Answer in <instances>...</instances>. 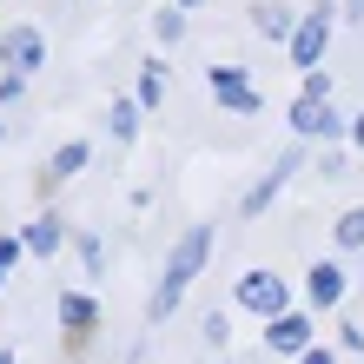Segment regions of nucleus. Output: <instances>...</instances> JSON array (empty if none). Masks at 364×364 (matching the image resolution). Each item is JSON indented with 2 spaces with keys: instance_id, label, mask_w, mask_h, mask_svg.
I'll return each mask as SVG.
<instances>
[{
  "instance_id": "a211bd4d",
  "label": "nucleus",
  "mask_w": 364,
  "mask_h": 364,
  "mask_svg": "<svg viewBox=\"0 0 364 364\" xmlns=\"http://www.w3.org/2000/svg\"><path fill=\"white\" fill-rule=\"evenodd\" d=\"M20 252H27V239H0V265H14Z\"/></svg>"
},
{
  "instance_id": "9b49d317",
  "label": "nucleus",
  "mask_w": 364,
  "mask_h": 364,
  "mask_svg": "<svg viewBox=\"0 0 364 364\" xmlns=\"http://www.w3.org/2000/svg\"><path fill=\"white\" fill-rule=\"evenodd\" d=\"M259 33L265 40H291L298 27H291V7H259Z\"/></svg>"
},
{
  "instance_id": "f03ea898",
  "label": "nucleus",
  "mask_w": 364,
  "mask_h": 364,
  "mask_svg": "<svg viewBox=\"0 0 364 364\" xmlns=\"http://www.w3.org/2000/svg\"><path fill=\"white\" fill-rule=\"evenodd\" d=\"M239 305H245V311H259V318H278V311H285V278H272V272H245V278H239Z\"/></svg>"
},
{
  "instance_id": "0eeeda50",
  "label": "nucleus",
  "mask_w": 364,
  "mask_h": 364,
  "mask_svg": "<svg viewBox=\"0 0 364 364\" xmlns=\"http://www.w3.org/2000/svg\"><path fill=\"white\" fill-rule=\"evenodd\" d=\"M212 93H219L225 106H239V113H252V106H259V93L245 87V73H232V67H212Z\"/></svg>"
},
{
  "instance_id": "7ed1b4c3",
  "label": "nucleus",
  "mask_w": 364,
  "mask_h": 364,
  "mask_svg": "<svg viewBox=\"0 0 364 364\" xmlns=\"http://www.w3.org/2000/svg\"><path fill=\"white\" fill-rule=\"evenodd\" d=\"M265 345H272V351H285V358L311 351V318H298V311H278V318H265Z\"/></svg>"
},
{
  "instance_id": "2eb2a0df",
  "label": "nucleus",
  "mask_w": 364,
  "mask_h": 364,
  "mask_svg": "<svg viewBox=\"0 0 364 364\" xmlns=\"http://www.w3.org/2000/svg\"><path fill=\"white\" fill-rule=\"evenodd\" d=\"M338 245H364V205H358V212H345V219H338Z\"/></svg>"
},
{
  "instance_id": "f8f14e48",
  "label": "nucleus",
  "mask_w": 364,
  "mask_h": 364,
  "mask_svg": "<svg viewBox=\"0 0 364 364\" xmlns=\"http://www.w3.org/2000/svg\"><path fill=\"white\" fill-rule=\"evenodd\" d=\"M80 166H87V139H73V146H60V153H53V179H73Z\"/></svg>"
},
{
  "instance_id": "f3484780",
  "label": "nucleus",
  "mask_w": 364,
  "mask_h": 364,
  "mask_svg": "<svg viewBox=\"0 0 364 364\" xmlns=\"http://www.w3.org/2000/svg\"><path fill=\"white\" fill-rule=\"evenodd\" d=\"M153 27H159V40H179V33H186V20H179V14H173V7H166V14H159V20H153Z\"/></svg>"
},
{
  "instance_id": "f257e3e1",
  "label": "nucleus",
  "mask_w": 364,
  "mask_h": 364,
  "mask_svg": "<svg viewBox=\"0 0 364 364\" xmlns=\"http://www.w3.org/2000/svg\"><path fill=\"white\" fill-rule=\"evenodd\" d=\"M205 252H212V232H205V225H192L186 239L173 245V259H166V272H159L153 298H146V318H153V325H166V318L179 311V298H186V285H192V278H199Z\"/></svg>"
},
{
  "instance_id": "dca6fc26",
  "label": "nucleus",
  "mask_w": 364,
  "mask_h": 364,
  "mask_svg": "<svg viewBox=\"0 0 364 364\" xmlns=\"http://www.w3.org/2000/svg\"><path fill=\"white\" fill-rule=\"evenodd\" d=\"M159 93H166V67H146L139 73V106H153Z\"/></svg>"
},
{
  "instance_id": "4468645a",
  "label": "nucleus",
  "mask_w": 364,
  "mask_h": 364,
  "mask_svg": "<svg viewBox=\"0 0 364 364\" xmlns=\"http://www.w3.org/2000/svg\"><path fill=\"white\" fill-rule=\"evenodd\" d=\"M113 133H119V139H133V133H139V106H133V100H119V106H113Z\"/></svg>"
},
{
  "instance_id": "6e6552de",
  "label": "nucleus",
  "mask_w": 364,
  "mask_h": 364,
  "mask_svg": "<svg viewBox=\"0 0 364 364\" xmlns=\"http://www.w3.org/2000/svg\"><path fill=\"white\" fill-rule=\"evenodd\" d=\"M311 305L318 311H325V305H338V298H345V272H338V265H311Z\"/></svg>"
},
{
  "instance_id": "6ab92c4d",
  "label": "nucleus",
  "mask_w": 364,
  "mask_h": 364,
  "mask_svg": "<svg viewBox=\"0 0 364 364\" xmlns=\"http://www.w3.org/2000/svg\"><path fill=\"white\" fill-rule=\"evenodd\" d=\"M298 364H338V358H331V351H318V345H311V351H298Z\"/></svg>"
},
{
  "instance_id": "ddd939ff",
  "label": "nucleus",
  "mask_w": 364,
  "mask_h": 364,
  "mask_svg": "<svg viewBox=\"0 0 364 364\" xmlns=\"http://www.w3.org/2000/svg\"><path fill=\"white\" fill-rule=\"evenodd\" d=\"M53 245H60V219H40V225L27 232V252H40V259H47Z\"/></svg>"
},
{
  "instance_id": "9d476101",
  "label": "nucleus",
  "mask_w": 364,
  "mask_h": 364,
  "mask_svg": "<svg viewBox=\"0 0 364 364\" xmlns=\"http://www.w3.org/2000/svg\"><path fill=\"white\" fill-rule=\"evenodd\" d=\"M60 325H73V331H87V325H93V298H80V291H67V298H60Z\"/></svg>"
},
{
  "instance_id": "1a4fd4ad",
  "label": "nucleus",
  "mask_w": 364,
  "mask_h": 364,
  "mask_svg": "<svg viewBox=\"0 0 364 364\" xmlns=\"http://www.w3.org/2000/svg\"><path fill=\"white\" fill-rule=\"evenodd\" d=\"M291 166H298V153H285V159H278V166H272V179H259V186H252V192H245V212H265V199H272V192H278V186H285V173H291Z\"/></svg>"
},
{
  "instance_id": "20e7f679",
  "label": "nucleus",
  "mask_w": 364,
  "mask_h": 364,
  "mask_svg": "<svg viewBox=\"0 0 364 364\" xmlns=\"http://www.w3.org/2000/svg\"><path fill=\"white\" fill-rule=\"evenodd\" d=\"M0 60H7V67H14V73H33V67H40V60H47V40H40L33 27H14L7 40H0Z\"/></svg>"
},
{
  "instance_id": "aec40b11",
  "label": "nucleus",
  "mask_w": 364,
  "mask_h": 364,
  "mask_svg": "<svg viewBox=\"0 0 364 364\" xmlns=\"http://www.w3.org/2000/svg\"><path fill=\"white\" fill-rule=\"evenodd\" d=\"M351 139H358V146H364V113H358V126H351Z\"/></svg>"
},
{
  "instance_id": "39448f33",
  "label": "nucleus",
  "mask_w": 364,
  "mask_h": 364,
  "mask_svg": "<svg viewBox=\"0 0 364 364\" xmlns=\"http://www.w3.org/2000/svg\"><path fill=\"white\" fill-rule=\"evenodd\" d=\"M325 40H331V20H325V14H305V27L291 33V60H298L305 73H318V53H325Z\"/></svg>"
},
{
  "instance_id": "423d86ee",
  "label": "nucleus",
  "mask_w": 364,
  "mask_h": 364,
  "mask_svg": "<svg viewBox=\"0 0 364 364\" xmlns=\"http://www.w3.org/2000/svg\"><path fill=\"white\" fill-rule=\"evenodd\" d=\"M291 126L298 133H338V113H331V93H305L291 106Z\"/></svg>"
},
{
  "instance_id": "412c9836",
  "label": "nucleus",
  "mask_w": 364,
  "mask_h": 364,
  "mask_svg": "<svg viewBox=\"0 0 364 364\" xmlns=\"http://www.w3.org/2000/svg\"><path fill=\"white\" fill-rule=\"evenodd\" d=\"M0 364H14V351H0Z\"/></svg>"
},
{
  "instance_id": "4be33fe9",
  "label": "nucleus",
  "mask_w": 364,
  "mask_h": 364,
  "mask_svg": "<svg viewBox=\"0 0 364 364\" xmlns=\"http://www.w3.org/2000/svg\"><path fill=\"white\" fill-rule=\"evenodd\" d=\"M0 278H7V265H0Z\"/></svg>"
}]
</instances>
